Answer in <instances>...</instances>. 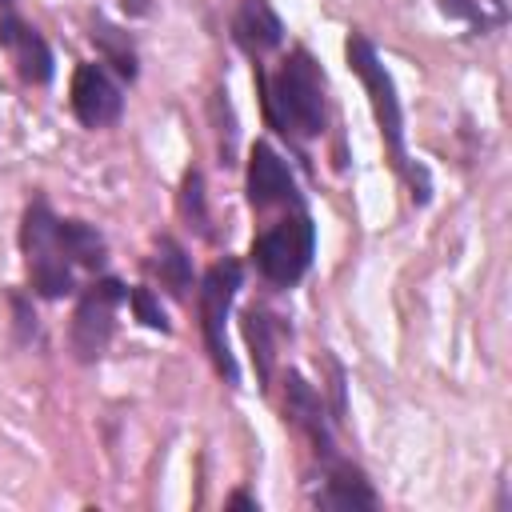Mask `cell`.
<instances>
[{"label":"cell","mask_w":512,"mask_h":512,"mask_svg":"<svg viewBox=\"0 0 512 512\" xmlns=\"http://www.w3.org/2000/svg\"><path fill=\"white\" fill-rule=\"evenodd\" d=\"M260 100L268 124L288 136V140H312L328 124V104H324V72L312 60L308 48H292L272 76L256 68Z\"/></svg>","instance_id":"obj_1"},{"label":"cell","mask_w":512,"mask_h":512,"mask_svg":"<svg viewBox=\"0 0 512 512\" xmlns=\"http://www.w3.org/2000/svg\"><path fill=\"white\" fill-rule=\"evenodd\" d=\"M344 60H348V68L356 72V80H360L364 92H368V108H372V116H376V128H380V140H384V148H388L392 168L408 180L412 200H416V204H428L432 184H428V172L408 160V148H404V108H400L392 72L380 64L376 44H372L368 36L352 32V36L344 40Z\"/></svg>","instance_id":"obj_2"},{"label":"cell","mask_w":512,"mask_h":512,"mask_svg":"<svg viewBox=\"0 0 512 512\" xmlns=\"http://www.w3.org/2000/svg\"><path fill=\"white\" fill-rule=\"evenodd\" d=\"M252 268L276 284V288H296L304 280V272L312 268V256H316V224L308 216L304 204H292L284 208V216L268 228H260L252 236Z\"/></svg>","instance_id":"obj_3"},{"label":"cell","mask_w":512,"mask_h":512,"mask_svg":"<svg viewBox=\"0 0 512 512\" xmlns=\"http://www.w3.org/2000/svg\"><path fill=\"white\" fill-rule=\"evenodd\" d=\"M56 212L44 196H36L24 208L20 220V252H24V268H28V284L36 296L44 300H60L76 292V264L64 256L60 236H56Z\"/></svg>","instance_id":"obj_4"},{"label":"cell","mask_w":512,"mask_h":512,"mask_svg":"<svg viewBox=\"0 0 512 512\" xmlns=\"http://www.w3.org/2000/svg\"><path fill=\"white\" fill-rule=\"evenodd\" d=\"M240 284H244V268H240V260H232V256L216 260V264L204 272V280H200V332H204V348H208L212 368H216L228 384L240 380V368H236V356H232L228 332H224Z\"/></svg>","instance_id":"obj_5"},{"label":"cell","mask_w":512,"mask_h":512,"mask_svg":"<svg viewBox=\"0 0 512 512\" xmlns=\"http://www.w3.org/2000/svg\"><path fill=\"white\" fill-rule=\"evenodd\" d=\"M124 300H128V288L116 276H100L80 292L76 312H72V332H68L72 356L80 364H92L108 352V344L116 336V312Z\"/></svg>","instance_id":"obj_6"},{"label":"cell","mask_w":512,"mask_h":512,"mask_svg":"<svg viewBox=\"0 0 512 512\" xmlns=\"http://www.w3.org/2000/svg\"><path fill=\"white\" fill-rule=\"evenodd\" d=\"M68 104H72V116L84 124V128H108L120 120L124 112V88L112 80V72L96 60H84L76 64L72 72V84H68Z\"/></svg>","instance_id":"obj_7"},{"label":"cell","mask_w":512,"mask_h":512,"mask_svg":"<svg viewBox=\"0 0 512 512\" xmlns=\"http://www.w3.org/2000/svg\"><path fill=\"white\" fill-rule=\"evenodd\" d=\"M244 192H248V204L256 212H268V208H292V204H304L300 188H296V176L292 168L284 164V156L256 140L252 152H248V172H244Z\"/></svg>","instance_id":"obj_8"},{"label":"cell","mask_w":512,"mask_h":512,"mask_svg":"<svg viewBox=\"0 0 512 512\" xmlns=\"http://www.w3.org/2000/svg\"><path fill=\"white\" fill-rule=\"evenodd\" d=\"M0 44H4L8 60L16 64L20 80L40 84V88L52 84V76H56V60H52L48 40H44L28 20H20L12 8H4V16H0Z\"/></svg>","instance_id":"obj_9"},{"label":"cell","mask_w":512,"mask_h":512,"mask_svg":"<svg viewBox=\"0 0 512 512\" xmlns=\"http://www.w3.org/2000/svg\"><path fill=\"white\" fill-rule=\"evenodd\" d=\"M284 412H288V420L312 440V452H316L320 464L336 456L332 428H328V416H324V400H320V392H316L300 372H288V376H284Z\"/></svg>","instance_id":"obj_10"},{"label":"cell","mask_w":512,"mask_h":512,"mask_svg":"<svg viewBox=\"0 0 512 512\" xmlns=\"http://www.w3.org/2000/svg\"><path fill=\"white\" fill-rule=\"evenodd\" d=\"M312 504L336 508V512H356V508H376L380 496L352 460L332 456V460H324V484L312 492Z\"/></svg>","instance_id":"obj_11"},{"label":"cell","mask_w":512,"mask_h":512,"mask_svg":"<svg viewBox=\"0 0 512 512\" xmlns=\"http://www.w3.org/2000/svg\"><path fill=\"white\" fill-rule=\"evenodd\" d=\"M232 40L256 60L284 44V20L272 12L268 0H240L232 12Z\"/></svg>","instance_id":"obj_12"},{"label":"cell","mask_w":512,"mask_h":512,"mask_svg":"<svg viewBox=\"0 0 512 512\" xmlns=\"http://www.w3.org/2000/svg\"><path fill=\"white\" fill-rule=\"evenodd\" d=\"M56 236H60L64 256H68L76 268H100V264H104V256H108L104 236H100V232H96V224H88V220L60 216V220H56Z\"/></svg>","instance_id":"obj_13"},{"label":"cell","mask_w":512,"mask_h":512,"mask_svg":"<svg viewBox=\"0 0 512 512\" xmlns=\"http://www.w3.org/2000/svg\"><path fill=\"white\" fill-rule=\"evenodd\" d=\"M92 44H96V52L104 56V64H112L124 80H136V48H132V40H128V32L124 28H116V24H108V20H92Z\"/></svg>","instance_id":"obj_14"},{"label":"cell","mask_w":512,"mask_h":512,"mask_svg":"<svg viewBox=\"0 0 512 512\" xmlns=\"http://www.w3.org/2000/svg\"><path fill=\"white\" fill-rule=\"evenodd\" d=\"M440 12L448 20H460L476 36H484L492 28H504V20H508V4L504 0H440Z\"/></svg>","instance_id":"obj_15"},{"label":"cell","mask_w":512,"mask_h":512,"mask_svg":"<svg viewBox=\"0 0 512 512\" xmlns=\"http://www.w3.org/2000/svg\"><path fill=\"white\" fill-rule=\"evenodd\" d=\"M244 340L252 348V368H256V380L268 384L272 380V360H276V336H272V316L252 308L244 312Z\"/></svg>","instance_id":"obj_16"},{"label":"cell","mask_w":512,"mask_h":512,"mask_svg":"<svg viewBox=\"0 0 512 512\" xmlns=\"http://www.w3.org/2000/svg\"><path fill=\"white\" fill-rule=\"evenodd\" d=\"M152 268H156L160 284H164L172 296H184V292H188V284H192V260H188V252H184L172 236H160V240H156Z\"/></svg>","instance_id":"obj_17"},{"label":"cell","mask_w":512,"mask_h":512,"mask_svg":"<svg viewBox=\"0 0 512 512\" xmlns=\"http://www.w3.org/2000/svg\"><path fill=\"white\" fill-rule=\"evenodd\" d=\"M180 216L196 228V232H208V208H204V176L196 168L184 172L180 180Z\"/></svg>","instance_id":"obj_18"},{"label":"cell","mask_w":512,"mask_h":512,"mask_svg":"<svg viewBox=\"0 0 512 512\" xmlns=\"http://www.w3.org/2000/svg\"><path fill=\"white\" fill-rule=\"evenodd\" d=\"M128 304H132V312H136V320H140L144 328H152V332H168V328H172L168 316H164V308H160V300L152 296L148 284L128 288Z\"/></svg>","instance_id":"obj_19"},{"label":"cell","mask_w":512,"mask_h":512,"mask_svg":"<svg viewBox=\"0 0 512 512\" xmlns=\"http://www.w3.org/2000/svg\"><path fill=\"white\" fill-rule=\"evenodd\" d=\"M228 508H252V512H256V508H260V500H252L248 492H232V496H228Z\"/></svg>","instance_id":"obj_20"},{"label":"cell","mask_w":512,"mask_h":512,"mask_svg":"<svg viewBox=\"0 0 512 512\" xmlns=\"http://www.w3.org/2000/svg\"><path fill=\"white\" fill-rule=\"evenodd\" d=\"M120 8H124L128 16H144V12L152 8V0H120Z\"/></svg>","instance_id":"obj_21"}]
</instances>
